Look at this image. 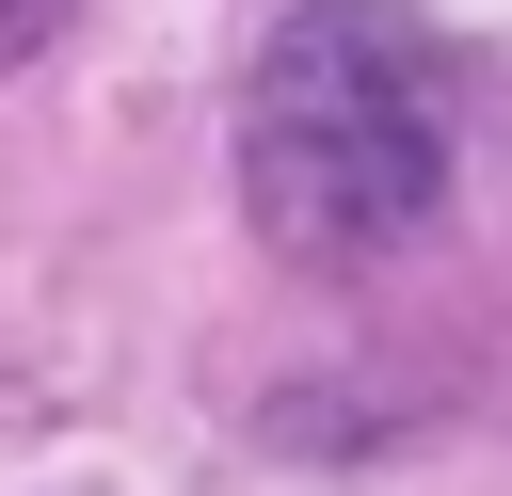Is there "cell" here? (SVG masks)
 <instances>
[{"mask_svg": "<svg viewBox=\"0 0 512 496\" xmlns=\"http://www.w3.org/2000/svg\"><path fill=\"white\" fill-rule=\"evenodd\" d=\"M448 144H464L448 32H416L400 0H304L256 48V96H240V208L288 256L368 272V256L432 240Z\"/></svg>", "mask_w": 512, "mask_h": 496, "instance_id": "6da1fadb", "label": "cell"}, {"mask_svg": "<svg viewBox=\"0 0 512 496\" xmlns=\"http://www.w3.org/2000/svg\"><path fill=\"white\" fill-rule=\"evenodd\" d=\"M64 16H80V0H0V80H16V64H32V48L64 32Z\"/></svg>", "mask_w": 512, "mask_h": 496, "instance_id": "7a4b0ae2", "label": "cell"}]
</instances>
